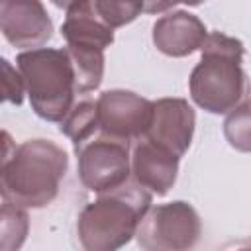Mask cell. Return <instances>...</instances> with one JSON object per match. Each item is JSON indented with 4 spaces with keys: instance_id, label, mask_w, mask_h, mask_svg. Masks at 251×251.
<instances>
[{
    "instance_id": "obj_1",
    "label": "cell",
    "mask_w": 251,
    "mask_h": 251,
    "mask_svg": "<svg viewBox=\"0 0 251 251\" xmlns=\"http://www.w3.org/2000/svg\"><path fill=\"white\" fill-rule=\"evenodd\" d=\"M67 153L53 141L33 139L4 155L2 196L14 206L41 208L49 204L65 176Z\"/></svg>"
},
{
    "instance_id": "obj_2",
    "label": "cell",
    "mask_w": 251,
    "mask_h": 251,
    "mask_svg": "<svg viewBox=\"0 0 251 251\" xmlns=\"http://www.w3.org/2000/svg\"><path fill=\"white\" fill-rule=\"evenodd\" d=\"M200 49L202 59L190 75L194 102L212 114L233 110L247 92V76L241 69L243 43L226 33L212 31Z\"/></svg>"
},
{
    "instance_id": "obj_3",
    "label": "cell",
    "mask_w": 251,
    "mask_h": 251,
    "mask_svg": "<svg viewBox=\"0 0 251 251\" xmlns=\"http://www.w3.org/2000/svg\"><path fill=\"white\" fill-rule=\"evenodd\" d=\"M151 194L141 184H124L88 204L78 218V235L86 251H118L135 235L147 214Z\"/></svg>"
},
{
    "instance_id": "obj_4",
    "label": "cell",
    "mask_w": 251,
    "mask_h": 251,
    "mask_svg": "<svg viewBox=\"0 0 251 251\" xmlns=\"http://www.w3.org/2000/svg\"><path fill=\"white\" fill-rule=\"evenodd\" d=\"M37 116L59 122L71 112L76 75L67 49H29L16 59Z\"/></svg>"
},
{
    "instance_id": "obj_5",
    "label": "cell",
    "mask_w": 251,
    "mask_h": 251,
    "mask_svg": "<svg viewBox=\"0 0 251 251\" xmlns=\"http://www.w3.org/2000/svg\"><path fill=\"white\" fill-rule=\"evenodd\" d=\"M145 251H186L200 235V220L186 202L149 208L135 231Z\"/></svg>"
},
{
    "instance_id": "obj_6",
    "label": "cell",
    "mask_w": 251,
    "mask_h": 251,
    "mask_svg": "<svg viewBox=\"0 0 251 251\" xmlns=\"http://www.w3.org/2000/svg\"><path fill=\"white\" fill-rule=\"evenodd\" d=\"M78 155L80 180L96 192H110L127 182L129 153L127 141L112 137L104 131L75 149Z\"/></svg>"
},
{
    "instance_id": "obj_7",
    "label": "cell",
    "mask_w": 251,
    "mask_h": 251,
    "mask_svg": "<svg viewBox=\"0 0 251 251\" xmlns=\"http://www.w3.org/2000/svg\"><path fill=\"white\" fill-rule=\"evenodd\" d=\"M96 110L100 131L129 141L145 135L153 114V102H147L133 92L110 90L102 92L96 102Z\"/></svg>"
},
{
    "instance_id": "obj_8",
    "label": "cell",
    "mask_w": 251,
    "mask_h": 251,
    "mask_svg": "<svg viewBox=\"0 0 251 251\" xmlns=\"http://www.w3.org/2000/svg\"><path fill=\"white\" fill-rule=\"evenodd\" d=\"M0 27L16 47H37L51 39L53 24L45 6L37 0H2Z\"/></svg>"
},
{
    "instance_id": "obj_9",
    "label": "cell",
    "mask_w": 251,
    "mask_h": 251,
    "mask_svg": "<svg viewBox=\"0 0 251 251\" xmlns=\"http://www.w3.org/2000/svg\"><path fill=\"white\" fill-rule=\"evenodd\" d=\"M194 112L180 98H163L153 102V114L143 139L180 157L192 139Z\"/></svg>"
},
{
    "instance_id": "obj_10",
    "label": "cell",
    "mask_w": 251,
    "mask_h": 251,
    "mask_svg": "<svg viewBox=\"0 0 251 251\" xmlns=\"http://www.w3.org/2000/svg\"><path fill=\"white\" fill-rule=\"evenodd\" d=\"M208 37L204 24L190 12L176 10L161 16L153 25V43L171 57H184L200 49Z\"/></svg>"
},
{
    "instance_id": "obj_11",
    "label": "cell",
    "mask_w": 251,
    "mask_h": 251,
    "mask_svg": "<svg viewBox=\"0 0 251 251\" xmlns=\"http://www.w3.org/2000/svg\"><path fill=\"white\" fill-rule=\"evenodd\" d=\"M63 8L61 35L67 39V47L104 51L114 41V31L98 16L94 2H67Z\"/></svg>"
},
{
    "instance_id": "obj_12",
    "label": "cell",
    "mask_w": 251,
    "mask_h": 251,
    "mask_svg": "<svg viewBox=\"0 0 251 251\" xmlns=\"http://www.w3.org/2000/svg\"><path fill=\"white\" fill-rule=\"evenodd\" d=\"M176 167H178V157L169 153L167 149L147 141L139 139V143L133 149V159H131V169L135 175L137 184L143 188H149L157 194H165L175 178H176Z\"/></svg>"
},
{
    "instance_id": "obj_13",
    "label": "cell",
    "mask_w": 251,
    "mask_h": 251,
    "mask_svg": "<svg viewBox=\"0 0 251 251\" xmlns=\"http://www.w3.org/2000/svg\"><path fill=\"white\" fill-rule=\"evenodd\" d=\"M224 133L231 147L251 151V100L235 108L224 124Z\"/></svg>"
},
{
    "instance_id": "obj_14",
    "label": "cell",
    "mask_w": 251,
    "mask_h": 251,
    "mask_svg": "<svg viewBox=\"0 0 251 251\" xmlns=\"http://www.w3.org/2000/svg\"><path fill=\"white\" fill-rule=\"evenodd\" d=\"M94 8L106 25L120 27L133 22L141 12H145V2H110V0H94Z\"/></svg>"
},
{
    "instance_id": "obj_15",
    "label": "cell",
    "mask_w": 251,
    "mask_h": 251,
    "mask_svg": "<svg viewBox=\"0 0 251 251\" xmlns=\"http://www.w3.org/2000/svg\"><path fill=\"white\" fill-rule=\"evenodd\" d=\"M2 71H4V78H2V84H4V98L14 102V104H20L22 102V90H24V78H16V80H10L12 75H10V63L8 61H2Z\"/></svg>"
},
{
    "instance_id": "obj_16",
    "label": "cell",
    "mask_w": 251,
    "mask_h": 251,
    "mask_svg": "<svg viewBox=\"0 0 251 251\" xmlns=\"http://www.w3.org/2000/svg\"><path fill=\"white\" fill-rule=\"evenodd\" d=\"M237 251H251V247H241V249H237Z\"/></svg>"
}]
</instances>
